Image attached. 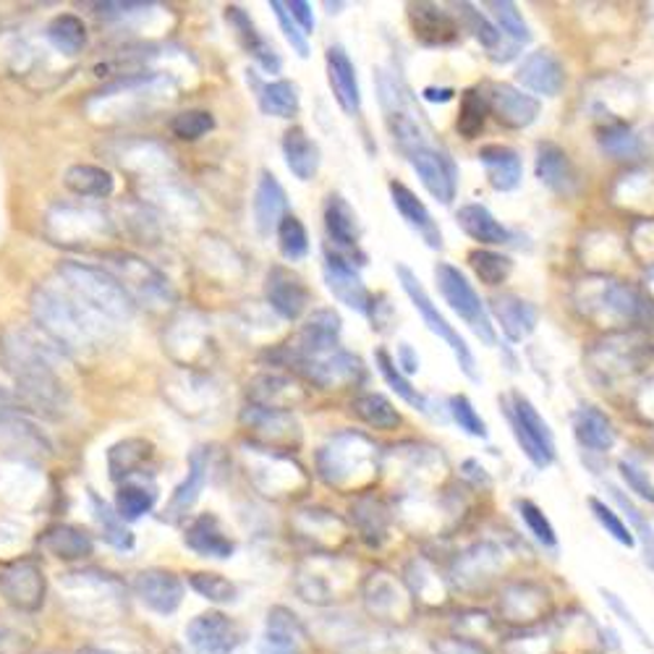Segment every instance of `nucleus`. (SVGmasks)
I'll use <instances>...</instances> for the list:
<instances>
[{"instance_id":"nucleus-1","label":"nucleus","mask_w":654,"mask_h":654,"mask_svg":"<svg viewBox=\"0 0 654 654\" xmlns=\"http://www.w3.org/2000/svg\"><path fill=\"white\" fill-rule=\"evenodd\" d=\"M31 317L63 357H90L116 343L124 328L111 322L85 298H79L59 275L48 278L31 294Z\"/></svg>"},{"instance_id":"nucleus-2","label":"nucleus","mask_w":654,"mask_h":654,"mask_svg":"<svg viewBox=\"0 0 654 654\" xmlns=\"http://www.w3.org/2000/svg\"><path fill=\"white\" fill-rule=\"evenodd\" d=\"M63 354L35 330L11 328L0 335V367L11 374L24 409L59 419L66 414L72 393L59 374Z\"/></svg>"},{"instance_id":"nucleus-3","label":"nucleus","mask_w":654,"mask_h":654,"mask_svg":"<svg viewBox=\"0 0 654 654\" xmlns=\"http://www.w3.org/2000/svg\"><path fill=\"white\" fill-rule=\"evenodd\" d=\"M170 92H174V76L163 72L126 74L105 85L98 94H92L87 100V111L92 116H103V120L134 118L168 100Z\"/></svg>"},{"instance_id":"nucleus-4","label":"nucleus","mask_w":654,"mask_h":654,"mask_svg":"<svg viewBox=\"0 0 654 654\" xmlns=\"http://www.w3.org/2000/svg\"><path fill=\"white\" fill-rule=\"evenodd\" d=\"M55 275H59L76 296L85 298L92 309H98L100 315L107 317L111 322H116V325L126 328L131 322V317H134L137 304L120 288L116 278L103 268H94V265L85 262H61Z\"/></svg>"},{"instance_id":"nucleus-5","label":"nucleus","mask_w":654,"mask_h":654,"mask_svg":"<svg viewBox=\"0 0 654 654\" xmlns=\"http://www.w3.org/2000/svg\"><path fill=\"white\" fill-rule=\"evenodd\" d=\"M103 270L111 272L120 283V288L131 296L134 304H144L152 309H165L176 294L170 281L148 259L131 252H107L103 257Z\"/></svg>"},{"instance_id":"nucleus-6","label":"nucleus","mask_w":654,"mask_h":654,"mask_svg":"<svg viewBox=\"0 0 654 654\" xmlns=\"http://www.w3.org/2000/svg\"><path fill=\"white\" fill-rule=\"evenodd\" d=\"M113 220L103 209L85 205H55L46 218V233L53 244L90 249L113 236Z\"/></svg>"},{"instance_id":"nucleus-7","label":"nucleus","mask_w":654,"mask_h":654,"mask_svg":"<svg viewBox=\"0 0 654 654\" xmlns=\"http://www.w3.org/2000/svg\"><path fill=\"white\" fill-rule=\"evenodd\" d=\"M396 275H398V281H401V285H403L406 296L411 298L414 309H416L419 315H422L424 325L429 328V333H435L437 338L446 343L450 351H453L456 361H459L461 372L466 374L469 380H474V383H476V380H479V370H476V359H474L472 348L466 346V341L461 338L459 330H456L446 320V317H443L440 309H437L435 302H432V298H429L427 288H424L422 281H419V278L409 268H406V265H396Z\"/></svg>"},{"instance_id":"nucleus-8","label":"nucleus","mask_w":654,"mask_h":654,"mask_svg":"<svg viewBox=\"0 0 654 654\" xmlns=\"http://www.w3.org/2000/svg\"><path fill=\"white\" fill-rule=\"evenodd\" d=\"M435 281H437V291L440 296L446 298V304L453 309L456 315L472 328V333L479 338L485 346H495L498 343V335H495L492 320L487 315L485 302H482L479 294L474 291V285L466 281V275L453 265L440 262L435 268Z\"/></svg>"},{"instance_id":"nucleus-9","label":"nucleus","mask_w":654,"mask_h":654,"mask_svg":"<svg viewBox=\"0 0 654 654\" xmlns=\"http://www.w3.org/2000/svg\"><path fill=\"white\" fill-rule=\"evenodd\" d=\"M508 422H511L513 435H516L521 450L537 469H548L555 461V437H552L550 424L539 416L535 403L524 393H513L511 406H508Z\"/></svg>"},{"instance_id":"nucleus-10","label":"nucleus","mask_w":654,"mask_h":654,"mask_svg":"<svg viewBox=\"0 0 654 654\" xmlns=\"http://www.w3.org/2000/svg\"><path fill=\"white\" fill-rule=\"evenodd\" d=\"M341 338V315L335 309H317V312L304 322L302 333L291 348H283L296 367L307 361L325 359L335 354Z\"/></svg>"},{"instance_id":"nucleus-11","label":"nucleus","mask_w":654,"mask_h":654,"mask_svg":"<svg viewBox=\"0 0 654 654\" xmlns=\"http://www.w3.org/2000/svg\"><path fill=\"white\" fill-rule=\"evenodd\" d=\"M46 574L35 561L9 563L5 568H0V594L5 597L9 605H14L18 613H35L46 602Z\"/></svg>"},{"instance_id":"nucleus-12","label":"nucleus","mask_w":654,"mask_h":654,"mask_svg":"<svg viewBox=\"0 0 654 654\" xmlns=\"http://www.w3.org/2000/svg\"><path fill=\"white\" fill-rule=\"evenodd\" d=\"M187 641L194 654H233L244 641V631L226 613L209 610L187 626Z\"/></svg>"},{"instance_id":"nucleus-13","label":"nucleus","mask_w":654,"mask_h":654,"mask_svg":"<svg viewBox=\"0 0 654 654\" xmlns=\"http://www.w3.org/2000/svg\"><path fill=\"white\" fill-rule=\"evenodd\" d=\"M322 275H325V285L328 291L338 298L341 304H346L348 309L359 315H372L374 309V298L367 288L357 268L351 265V259L341 257L338 252L325 249V257H322Z\"/></svg>"},{"instance_id":"nucleus-14","label":"nucleus","mask_w":654,"mask_h":654,"mask_svg":"<svg viewBox=\"0 0 654 654\" xmlns=\"http://www.w3.org/2000/svg\"><path fill=\"white\" fill-rule=\"evenodd\" d=\"M406 161L411 163L419 181L424 183V189L435 196L443 205H450L456 200V189H459V170L456 163L450 161V155L443 148L419 150L406 155Z\"/></svg>"},{"instance_id":"nucleus-15","label":"nucleus","mask_w":654,"mask_h":654,"mask_svg":"<svg viewBox=\"0 0 654 654\" xmlns=\"http://www.w3.org/2000/svg\"><path fill=\"white\" fill-rule=\"evenodd\" d=\"M131 592L152 613L174 615L183 602V581L165 568H148L131 579Z\"/></svg>"},{"instance_id":"nucleus-16","label":"nucleus","mask_w":654,"mask_h":654,"mask_svg":"<svg viewBox=\"0 0 654 654\" xmlns=\"http://www.w3.org/2000/svg\"><path fill=\"white\" fill-rule=\"evenodd\" d=\"M325 231L330 244L335 246V252L341 257H359L364 265V254H361L359 244V218L354 213V207L343 200L341 194H330L325 202Z\"/></svg>"},{"instance_id":"nucleus-17","label":"nucleus","mask_w":654,"mask_h":654,"mask_svg":"<svg viewBox=\"0 0 654 654\" xmlns=\"http://www.w3.org/2000/svg\"><path fill=\"white\" fill-rule=\"evenodd\" d=\"M485 100L487 107L508 129H526L539 116V100L513 85H490V92H487Z\"/></svg>"},{"instance_id":"nucleus-18","label":"nucleus","mask_w":654,"mask_h":654,"mask_svg":"<svg viewBox=\"0 0 654 654\" xmlns=\"http://www.w3.org/2000/svg\"><path fill=\"white\" fill-rule=\"evenodd\" d=\"M390 200H393V207L398 209V215L406 220V226H409L414 233H419V239H422L429 249H443L440 226L435 223L427 205H424V202L419 200L406 183L390 181Z\"/></svg>"},{"instance_id":"nucleus-19","label":"nucleus","mask_w":654,"mask_h":654,"mask_svg":"<svg viewBox=\"0 0 654 654\" xmlns=\"http://www.w3.org/2000/svg\"><path fill=\"white\" fill-rule=\"evenodd\" d=\"M183 544L202 557H215V561H228L236 552V542L226 535L218 516L202 513L183 531Z\"/></svg>"},{"instance_id":"nucleus-20","label":"nucleus","mask_w":654,"mask_h":654,"mask_svg":"<svg viewBox=\"0 0 654 654\" xmlns=\"http://www.w3.org/2000/svg\"><path fill=\"white\" fill-rule=\"evenodd\" d=\"M226 18H228V24H231L233 35H236L239 46L244 48L254 61H257L259 68H265L268 74L281 72V66H283L281 55H278L275 48H272L270 42L259 35L257 24L252 22V16L246 14L241 5H228Z\"/></svg>"},{"instance_id":"nucleus-21","label":"nucleus","mask_w":654,"mask_h":654,"mask_svg":"<svg viewBox=\"0 0 654 654\" xmlns=\"http://www.w3.org/2000/svg\"><path fill=\"white\" fill-rule=\"evenodd\" d=\"M516 76L521 85H524V90L544 94V98H555V94H561L565 85L563 63L552 53H548V50H537V53L526 55L524 63L518 66Z\"/></svg>"},{"instance_id":"nucleus-22","label":"nucleus","mask_w":654,"mask_h":654,"mask_svg":"<svg viewBox=\"0 0 654 654\" xmlns=\"http://www.w3.org/2000/svg\"><path fill=\"white\" fill-rule=\"evenodd\" d=\"M285 209H288V196H285L281 181L270 170H262L257 189H254V226H257V231L262 236H272V231H278L281 220L288 215Z\"/></svg>"},{"instance_id":"nucleus-23","label":"nucleus","mask_w":654,"mask_h":654,"mask_svg":"<svg viewBox=\"0 0 654 654\" xmlns=\"http://www.w3.org/2000/svg\"><path fill=\"white\" fill-rule=\"evenodd\" d=\"M328 79H330V90H333L335 100L348 116L359 113L361 107V87H359V76H357V66L354 61L348 59V53L341 46H330L328 55Z\"/></svg>"},{"instance_id":"nucleus-24","label":"nucleus","mask_w":654,"mask_h":654,"mask_svg":"<svg viewBox=\"0 0 654 654\" xmlns=\"http://www.w3.org/2000/svg\"><path fill=\"white\" fill-rule=\"evenodd\" d=\"M268 302L283 320L296 322L298 317L307 312L309 288L294 272H288L285 268H272L268 275Z\"/></svg>"},{"instance_id":"nucleus-25","label":"nucleus","mask_w":654,"mask_h":654,"mask_svg":"<svg viewBox=\"0 0 654 654\" xmlns=\"http://www.w3.org/2000/svg\"><path fill=\"white\" fill-rule=\"evenodd\" d=\"M409 16H411V27H414L416 40L422 46L429 48H440V46H450L459 37V24L453 22V16L448 11L437 9L432 3H411L409 5Z\"/></svg>"},{"instance_id":"nucleus-26","label":"nucleus","mask_w":654,"mask_h":654,"mask_svg":"<svg viewBox=\"0 0 654 654\" xmlns=\"http://www.w3.org/2000/svg\"><path fill=\"white\" fill-rule=\"evenodd\" d=\"M207 472H209V448H196L192 456H189V472L183 476V482L176 487L174 498H170L168 508H165V518L168 521H181L183 516H189L196 500H200V492L205 490L207 485Z\"/></svg>"},{"instance_id":"nucleus-27","label":"nucleus","mask_w":654,"mask_h":654,"mask_svg":"<svg viewBox=\"0 0 654 654\" xmlns=\"http://www.w3.org/2000/svg\"><path fill=\"white\" fill-rule=\"evenodd\" d=\"M479 163L485 165L487 181L495 192H513L524 179L521 155L508 144H485L479 150Z\"/></svg>"},{"instance_id":"nucleus-28","label":"nucleus","mask_w":654,"mask_h":654,"mask_svg":"<svg viewBox=\"0 0 654 654\" xmlns=\"http://www.w3.org/2000/svg\"><path fill=\"white\" fill-rule=\"evenodd\" d=\"M40 548L61 561H85L94 552L92 537L74 524H53L40 535Z\"/></svg>"},{"instance_id":"nucleus-29","label":"nucleus","mask_w":654,"mask_h":654,"mask_svg":"<svg viewBox=\"0 0 654 654\" xmlns=\"http://www.w3.org/2000/svg\"><path fill=\"white\" fill-rule=\"evenodd\" d=\"M152 456H155V446L144 437H129L120 440L107 450V472H111L113 482H131L137 474L144 472Z\"/></svg>"},{"instance_id":"nucleus-30","label":"nucleus","mask_w":654,"mask_h":654,"mask_svg":"<svg viewBox=\"0 0 654 654\" xmlns=\"http://www.w3.org/2000/svg\"><path fill=\"white\" fill-rule=\"evenodd\" d=\"M492 312L498 317L500 328H503L505 338L518 343L524 341L526 335L535 333L537 328V309L531 307L529 302L524 298L513 296V294H503V296H492Z\"/></svg>"},{"instance_id":"nucleus-31","label":"nucleus","mask_w":654,"mask_h":654,"mask_svg":"<svg viewBox=\"0 0 654 654\" xmlns=\"http://www.w3.org/2000/svg\"><path fill=\"white\" fill-rule=\"evenodd\" d=\"M537 179L557 194H570L576 189V170L563 148L542 142L537 148Z\"/></svg>"},{"instance_id":"nucleus-32","label":"nucleus","mask_w":654,"mask_h":654,"mask_svg":"<svg viewBox=\"0 0 654 654\" xmlns=\"http://www.w3.org/2000/svg\"><path fill=\"white\" fill-rule=\"evenodd\" d=\"M456 223L469 239L479 241L482 246H498L511 241V231L485 205H463L456 213Z\"/></svg>"},{"instance_id":"nucleus-33","label":"nucleus","mask_w":654,"mask_h":654,"mask_svg":"<svg viewBox=\"0 0 654 654\" xmlns=\"http://www.w3.org/2000/svg\"><path fill=\"white\" fill-rule=\"evenodd\" d=\"M283 157L288 170L298 181L315 179V174L320 170V148H317L315 139L302 126H294V129L285 131Z\"/></svg>"},{"instance_id":"nucleus-34","label":"nucleus","mask_w":654,"mask_h":654,"mask_svg":"<svg viewBox=\"0 0 654 654\" xmlns=\"http://www.w3.org/2000/svg\"><path fill=\"white\" fill-rule=\"evenodd\" d=\"M304 639H307V631H304L302 620L288 607L278 605L268 613V628H265V639L259 646L272 652H298Z\"/></svg>"},{"instance_id":"nucleus-35","label":"nucleus","mask_w":654,"mask_h":654,"mask_svg":"<svg viewBox=\"0 0 654 654\" xmlns=\"http://www.w3.org/2000/svg\"><path fill=\"white\" fill-rule=\"evenodd\" d=\"M63 183H66L68 192L85 196V200H107V196L116 192V179H113L111 170L87 163L72 165L63 174Z\"/></svg>"},{"instance_id":"nucleus-36","label":"nucleus","mask_w":654,"mask_h":654,"mask_svg":"<svg viewBox=\"0 0 654 654\" xmlns=\"http://www.w3.org/2000/svg\"><path fill=\"white\" fill-rule=\"evenodd\" d=\"M574 435L581 443V448L594 450V453H605L615 446V427L610 422L605 411L587 406L579 409L574 416Z\"/></svg>"},{"instance_id":"nucleus-37","label":"nucleus","mask_w":654,"mask_h":654,"mask_svg":"<svg viewBox=\"0 0 654 654\" xmlns=\"http://www.w3.org/2000/svg\"><path fill=\"white\" fill-rule=\"evenodd\" d=\"M298 370L320 387H333L341 383H351V380H359L361 361L357 357H351V354H330L325 359L307 361V364H302Z\"/></svg>"},{"instance_id":"nucleus-38","label":"nucleus","mask_w":654,"mask_h":654,"mask_svg":"<svg viewBox=\"0 0 654 654\" xmlns=\"http://www.w3.org/2000/svg\"><path fill=\"white\" fill-rule=\"evenodd\" d=\"M87 498H90L92 516H94V521H98V529H100V535H103L105 542L120 552L134 548V535L129 531L126 521L118 516V511H113V508L107 505L94 490L87 492Z\"/></svg>"},{"instance_id":"nucleus-39","label":"nucleus","mask_w":654,"mask_h":654,"mask_svg":"<svg viewBox=\"0 0 654 654\" xmlns=\"http://www.w3.org/2000/svg\"><path fill=\"white\" fill-rule=\"evenodd\" d=\"M46 40L63 55L81 53L87 46V24L74 14H59L48 22Z\"/></svg>"},{"instance_id":"nucleus-40","label":"nucleus","mask_w":654,"mask_h":654,"mask_svg":"<svg viewBox=\"0 0 654 654\" xmlns=\"http://www.w3.org/2000/svg\"><path fill=\"white\" fill-rule=\"evenodd\" d=\"M259 107H262L268 116L275 118H294L302 107L298 100V87L288 79L268 81V85L259 87Z\"/></svg>"},{"instance_id":"nucleus-41","label":"nucleus","mask_w":654,"mask_h":654,"mask_svg":"<svg viewBox=\"0 0 654 654\" xmlns=\"http://www.w3.org/2000/svg\"><path fill=\"white\" fill-rule=\"evenodd\" d=\"M294 387L281 374H262L249 385V401L252 406H262V409H288L291 398H294Z\"/></svg>"},{"instance_id":"nucleus-42","label":"nucleus","mask_w":654,"mask_h":654,"mask_svg":"<svg viewBox=\"0 0 654 654\" xmlns=\"http://www.w3.org/2000/svg\"><path fill=\"white\" fill-rule=\"evenodd\" d=\"M374 364H377L380 374H383L385 383L393 387V393H396L398 398H403L406 403L414 406L416 411H429L427 409V398H424L422 393H419L416 387L411 385V380L406 377L401 370H398V364L393 361V357L385 351V348H377V351H374Z\"/></svg>"},{"instance_id":"nucleus-43","label":"nucleus","mask_w":654,"mask_h":654,"mask_svg":"<svg viewBox=\"0 0 654 654\" xmlns=\"http://www.w3.org/2000/svg\"><path fill=\"white\" fill-rule=\"evenodd\" d=\"M354 414L374 429H396L401 424V414H398L396 406L387 401L383 393H364V396H359L354 401Z\"/></svg>"},{"instance_id":"nucleus-44","label":"nucleus","mask_w":654,"mask_h":654,"mask_svg":"<svg viewBox=\"0 0 654 654\" xmlns=\"http://www.w3.org/2000/svg\"><path fill=\"white\" fill-rule=\"evenodd\" d=\"M155 500H157L155 487L152 485L148 487L144 482L131 479V482H124V485L118 487L116 511L124 521H137L155 508Z\"/></svg>"},{"instance_id":"nucleus-45","label":"nucleus","mask_w":654,"mask_h":654,"mask_svg":"<svg viewBox=\"0 0 654 654\" xmlns=\"http://www.w3.org/2000/svg\"><path fill=\"white\" fill-rule=\"evenodd\" d=\"M487 9H490L495 18V27H498L500 35L511 37L513 46L521 48L531 40V31L526 27L524 16H521L516 5L508 3V0H492V3H487Z\"/></svg>"},{"instance_id":"nucleus-46","label":"nucleus","mask_w":654,"mask_h":654,"mask_svg":"<svg viewBox=\"0 0 654 654\" xmlns=\"http://www.w3.org/2000/svg\"><path fill=\"white\" fill-rule=\"evenodd\" d=\"M469 265H472L476 278L487 285L505 283L508 275H511V270H513L511 257H505V254H498V252H490V249H474L472 254H469Z\"/></svg>"},{"instance_id":"nucleus-47","label":"nucleus","mask_w":654,"mask_h":654,"mask_svg":"<svg viewBox=\"0 0 654 654\" xmlns=\"http://www.w3.org/2000/svg\"><path fill=\"white\" fill-rule=\"evenodd\" d=\"M275 236H278V249H281L283 257L291 259V262H298V259H304L309 254L307 228H304V223L296 218V215H285L281 226H278Z\"/></svg>"},{"instance_id":"nucleus-48","label":"nucleus","mask_w":654,"mask_h":654,"mask_svg":"<svg viewBox=\"0 0 654 654\" xmlns=\"http://www.w3.org/2000/svg\"><path fill=\"white\" fill-rule=\"evenodd\" d=\"M607 490H610V495H613L615 503L620 505V511H624V516L628 518V524L633 526V529H631L633 535H639L641 544H644V552H646V563H650L652 570H654V529H652V524L644 518V513H641L639 508L633 505L631 500H628L626 495L618 490V487L607 485Z\"/></svg>"},{"instance_id":"nucleus-49","label":"nucleus","mask_w":654,"mask_h":654,"mask_svg":"<svg viewBox=\"0 0 654 654\" xmlns=\"http://www.w3.org/2000/svg\"><path fill=\"white\" fill-rule=\"evenodd\" d=\"M485 118H487V100L485 94H479V90H466L461 94V113H459V131L461 137L466 139H476L479 131L485 129Z\"/></svg>"},{"instance_id":"nucleus-50","label":"nucleus","mask_w":654,"mask_h":654,"mask_svg":"<svg viewBox=\"0 0 654 654\" xmlns=\"http://www.w3.org/2000/svg\"><path fill=\"white\" fill-rule=\"evenodd\" d=\"M589 508H592V516L600 521L602 529H605L607 535L615 539V542L624 544V548H633V544H637V537H633L631 526H628L624 521V516H620V513H615L613 508L605 503V500L594 498V495H592V498H589Z\"/></svg>"},{"instance_id":"nucleus-51","label":"nucleus","mask_w":654,"mask_h":654,"mask_svg":"<svg viewBox=\"0 0 654 654\" xmlns=\"http://www.w3.org/2000/svg\"><path fill=\"white\" fill-rule=\"evenodd\" d=\"M189 587L196 594L205 597V600L215 602V605H228V602H236V584L228 581L220 574H192L189 576Z\"/></svg>"},{"instance_id":"nucleus-52","label":"nucleus","mask_w":654,"mask_h":654,"mask_svg":"<svg viewBox=\"0 0 654 654\" xmlns=\"http://www.w3.org/2000/svg\"><path fill=\"white\" fill-rule=\"evenodd\" d=\"M518 516L526 524V529H529V535L537 539L539 544H544V548L555 550L557 548V535H555V526L550 524V518L544 516L542 511H539V505L531 503V500H518Z\"/></svg>"},{"instance_id":"nucleus-53","label":"nucleus","mask_w":654,"mask_h":654,"mask_svg":"<svg viewBox=\"0 0 654 654\" xmlns=\"http://www.w3.org/2000/svg\"><path fill=\"white\" fill-rule=\"evenodd\" d=\"M459 11H461L463 24H466V29L472 31L476 40L482 42V48L490 50V55L498 53L503 35H500L498 27H495L490 18H487L485 14H482V11H476L474 5H469V3H461Z\"/></svg>"},{"instance_id":"nucleus-54","label":"nucleus","mask_w":654,"mask_h":654,"mask_svg":"<svg viewBox=\"0 0 654 654\" xmlns=\"http://www.w3.org/2000/svg\"><path fill=\"white\" fill-rule=\"evenodd\" d=\"M600 142H602V150H605L607 155H613L615 161H628V157H637L641 152L639 139L633 137V131L624 124H615L602 131Z\"/></svg>"},{"instance_id":"nucleus-55","label":"nucleus","mask_w":654,"mask_h":654,"mask_svg":"<svg viewBox=\"0 0 654 654\" xmlns=\"http://www.w3.org/2000/svg\"><path fill=\"white\" fill-rule=\"evenodd\" d=\"M215 129V118L209 111H183L170 120V131L183 142H196Z\"/></svg>"},{"instance_id":"nucleus-56","label":"nucleus","mask_w":654,"mask_h":654,"mask_svg":"<svg viewBox=\"0 0 654 654\" xmlns=\"http://www.w3.org/2000/svg\"><path fill=\"white\" fill-rule=\"evenodd\" d=\"M448 406H450V416H453V422L459 424V427L466 432V435H472V437H487V435H490V432H487L485 419L476 414L474 403L469 401V396L459 393V396L450 398Z\"/></svg>"},{"instance_id":"nucleus-57","label":"nucleus","mask_w":654,"mask_h":654,"mask_svg":"<svg viewBox=\"0 0 654 654\" xmlns=\"http://www.w3.org/2000/svg\"><path fill=\"white\" fill-rule=\"evenodd\" d=\"M270 9L275 11L278 24H281V31L285 35V40H288V46L296 50L298 59H309V37L304 35L302 29H298V24L294 22V16L288 14V5L281 3V0H272Z\"/></svg>"},{"instance_id":"nucleus-58","label":"nucleus","mask_w":654,"mask_h":654,"mask_svg":"<svg viewBox=\"0 0 654 654\" xmlns=\"http://www.w3.org/2000/svg\"><path fill=\"white\" fill-rule=\"evenodd\" d=\"M618 469H620V476H624V482L628 485V490L637 492L641 500H646V503L654 505V482L650 479V474L641 472V469L633 466L631 461H620Z\"/></svg>"},{"instance_id":"nucleus-59","label":"nucleus","mask_w":654,"mask_h":654,"mask_svg":"<svg viewBox=\"0 0 654 654\" xmlns=\"http://www.w3.org/2000/svg\"><path fill=\"white\" fill-rule=\"evenodd\" d=\"M602 597H605V602H607V605L613 607V613L618 615V618L624 620V624H626L628 628H631V633H633V637H637V639L641 641V644H644V646H650V650H652L654 644H652V641H650V637H646V631H644V628L639 626V620L633 618V613H631V610H626L624 602H620V597H618V594H613V592H607V589H602Z\"/></svg>"},{"instance_id":"nucleus-60","label":"nucleus","mask_w":654,"mask_h":654,"mask_svg":"<svg viewBox=\"0 0 654 654\" xmlns=\"http://www.w3.org/2000/svg\"><path fill=\"white\" fill-rule=\"evenodd\" d=\"M285 5H288V14L294 16V22L298 24V29H302L307 37L312 35V29H315L312 5L304 3V0H291V3H285Z\"/></svg>"},{"instance_id":"nucleus-61","label":"nucleus","mask_w":654,"mask_h":654,"mask_svg":"<svg viewBox=\"0 0 654 654\" xmlns=\"http://www.w3.org/2000/svg\"><path fill=\"white\" fill-rule=\"evenodd\" d=\"M398 370L403 374H414L419 370V357L409 343H401V346H398Z\"/></svg>"},{"instance_id":"nucleus-62","label":"nucleus","mask_w":654,"mask_h":654,"mask_svg":"<svg viewBox=\"0 0 654 654\" xmlns=\"http://www.w3.org/2000/svg\"><path fill=\"white\" fill-rule=\"evenodd\" d=\"M22 409L24 406L14 396V393H9L5 387H0V414H18Z\"/></svg>"},{"instance_id":"nucleus-63","label":"nucleus","mask_w":654,"mask_h":654,"mask_svg":"<svg viewBox=\"0 0 654 654\" xmlns=\"http://www.w3.org/2000/svg\"><path fill=\"white\" fill-rule=\"evenodd\" d=\"M453 90H450V87H427V90L422 92V98L424 100H429V103H450V100H453Z\"/></svg>"}]
</instances>
